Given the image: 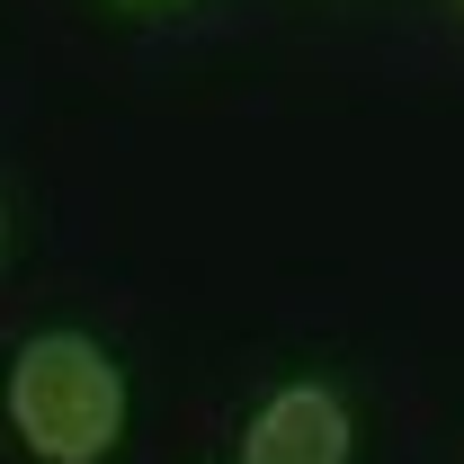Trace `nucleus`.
<instances>
[{
  "label": "nucleus",
  "mask_w": 464,
  "mask_h": 464,
  "mask_svg": "<svg viewBox=\"0 0 464 464\" xmlns=\"http://www.w3.org/2000/svg\"><path fill=\"white\" fill-rule=\"evenodd\" d=\"M9 429L45 464H99L125 438V366L90 331H36L9 357Z\"/></svg>",
  "instance_id": "f257e3e1"
},
{
  "label": "nucleus",
  "mask_w": 464,
  "mask_h": 464,
  "mask_svg": "<svg viewBox=\"0 0 464 464\" xmlns=\"http://www.w3.org/2000/svg\"><path fill=\"white\" fill-rule=\"evenodd\" d=\"M348 447H357V420L331 384H277L241 429V464H348Z\"/></svg>",
  "instance_id": "f03ea898"
},
{
  "label": "nucleus",
  "mask_w": 464,
  "mask_h": 464,
  "mask_svg": "<svg viewBox=\"0 0 464 464\" xmlns=\"http://www.w3.org/2000/svg\"><path fill=\"white\" fill-rule=\"evenodd\" d=\"M0 250H9V206H0Z\"/></svg>",
  "instance_id": "7ed1b4c3"
}]
</instances>
